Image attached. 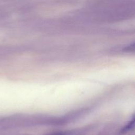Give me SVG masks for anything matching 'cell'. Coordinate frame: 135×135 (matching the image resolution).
Returning <instances> with one entry per match:
<instances>
[{
	"mask_svg": "<svg viewBox=\"0 0 135 135\" xmlns=\"http://www.w3.org/2000/svg\"><path fill=\"white\" fill-rule=\"evenodd\" d=\"M134 126V119L133 118L132 120H130L121 130V133H126L130 130Z\"/></svg>",
	"mask_w": 135,
	"mask_h": 135,
	"instance_id": "6da1fadb",
	"label": "cell"
},
{
	"mask_svg": "<svg viewBox=\"0 0 135 135\" xmlns=\"http://www.w3.org/2000/svg\"><path fill=\"white\" fill-rule=\"evenodd\" d=\"M47 135H63V134L60 132H57V133H53L51 134H49Z\"/></svg>",
	"mask_w": 135,
	"mask_h": 135,
	"instance_id": "7a4b0ae2",
	"label": "cell"
}]
</instances>
